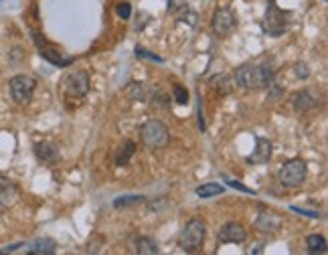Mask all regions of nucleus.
<instances>
[{"instance_id":"a878e982","label":"nucleus","mask_w":328,"mask_h":255,"mask_svg":"<svg viewBox=\"0 0 328 255\" xmlns=\"http://www.w3.org/2000/svg\"><path fill=\"white\" fill-rule=\"evenodd\" d=\"M290 211L298 213V215H304V217H310V219H322L320 211H308V209H300V207H290Z\"/></svg>"},{"instance_id":"b1692460","label":"nucleus","mask_w":328,"mask_h":255,"mask_svg":"<svg viewBox=\"0 0 328 255\" xmlns=\"http://www.w3.org/2000/svg\"><path fill=\"white\" fill-rule=\"evenodd\" d=\"M172 95H174V101L180 103V105H187L189 103V91L182 87V85H174L172 87Z\"/></svg>"},{"instance_id":"20e7f679","label":"nucleus","mask_w":328,"mask_h":255,"mask_svg":"<svg viewBox=\"0 0 328 255\" xmlns=\"http://www.w3.org/2000/svg\"><path fill=\"white\" fill-rule=\"evenodd\" d=\"M140 140L148 148H164L170 140V132L160 120H148L140 126Z\"/></svg>"},{"instance_id":"7ed1b4c3","label":"nucleus","mask_w":328,"mask_h":255,"mask_svg":"<svg viewBox=\"0 0 328 255\" xmlns=\"http://www.w3.org/2000/svg\"><path fill=\"white\" fill-rule=\"evenodd\" d=\"M280 182L286 186V188H300L304 182H306V176H308V166L302 158H292L282 164L280 168Z\"/></svg>"},{"instance_id":"ddd939ff","label":"nucleus","mask_w":328,"mask_h":255,"mask_svg":"<svg viewBox=\"0 0 328 255\" xmlns=\"http://www.w3.org/2000/svg\"><path fill=\"white\" fill-rule=\"evenodd\" d=\"M18 201V186L0 174V207H12Z\"/></svg>"},{"instance_id":"39448f33","label":"nucleus","mask_w":328,"mask_h":255,"mask_svg":"<svg viewBox=\"0 0 328 255\" xmlns=\"http://www.w3.org/2000/svg\"><path fill=\"white\" fill-rule=\"evenodd\" d=\"M288 18L290 14L284 12L274 0H270L265 8V16H263V31L272 37H280L288 29Z\"/></svg>"},{"instance_id":"6ab92c4d","label":"nucleus","mask_w":328,"mask_h":255,"mask_svg":"<svg viewBox=\"0 0 328 255\" xmlns=\"http://www.w3.org/2000/svg\"><path fill=\"white\" fill-rule=\"evenodd\" d=\"M306 247L310 253H326V239L322 235H310L306 239Z\"/></svg>"},{"instance_id":"f03ea898","label":"nucleus","mask_w":328,"mask_h":255,"mask_svg":"<svg viewBox=\"0 0 328 255\" xmlns=\"http://www.w3.org/2000/svg\"><path fill=\"white\" fill-rule=\"evenodd\" d=\"M207 237V225L203 219H191L178 235V247L184 253H195L203 247Z\"/></svg>"},{"instance_id":"c85d7f7f","label":"nucleus","mask_w":328,"mask_h":255,"mask_svg":"<svg viewBox=\"0 0 328 255\" xmlns=\"http://www.w3.org/2000/svg\"><path fill=\"white\" fill-rule=\"evenodd\" d=\"M136 53H138V57H146V59H152V61H158V63H162V59L160 57H156V55H152V53H148L146 49H136Z\"/></svg>"},{"instance_id":"6e6552de","label":"nucleus","mask_w":328,"mask_h":255,"mask_svg":"<svg viewBox=\"0 0 328 255\" xmlns=\"http://www.w3.org/2000/svg\"><path fill=\"white\" fill-rule=\"evenodd\" d=\"M65 91L69 97H83L87 95L89 91V73L77 69V71H71L65 79Z\"/></svg>"},{"instance_id":"aec40b11","label":"nucleus","mask_w":328,"mask_h":255,"mask_svg":"<svg viewBox=\"0 0 328 255\" xmlns=\"http://www.w3.org/2000/svg\"><path fill=\"white\" fill-rule=\"evenodd\" d=\"M221 193H223V186L219 182H205L197 188V197H201V199H211V197H217Z\"/></svg>"},{"instance_id":"c756f323","label":"nucleus","mask_w":328,"mask_h":255,"mask_svg":"<svg viewBox=\"0 0 328 255\" xmlns=\"http://www.w3.org/2000/svg\"><path fill=\"white\" fill-rule=\"evenodd\" d=\"M18 247H23V243H14V245H8V247L0 249V253H12V251H16Z\"/></svg>"},{"instance_id":"4be33fe9","label":"nucleus","mask_w":328,"mask_h":255,"mask_svg":"<svg viewBox=\"0 0 328 255\" xmlns=\"http://www.w3.org/2000/svg\"><path fill=\"white\" fill-rule=\"evenodd\" d=\"M126 93L134 99V101H142V99H146V87L144 83H130L128 85V89H126Z\"/></svg>"},{"instance_id":"a211bd4d","label":"nucleus","mask_w":328,"mask_h":255,"mask_svg":"<svg viewBox=\"0 0 328 255\" xmlns=\"http://www.w3.org/2000/svg\"><path fill=\"white\" fill-rule=\"evenodd\" d=\"M158 251H160V249H158V243H156L154 239H150V237H140V239H136V253L156 255Z\"/></svg>"},{"instance_id":"9b49d317","label":"nucleus","mask_w":328,"mask_h":255,"mask_svg":"<svg viewBox=\"0 0 328 255\" xmlns=\"http://www.w3.org/2000/svg\"><path fill=\"white\" fill-rule=\"evenodd\" d=\"M255 227H257V231H261V233H265V235L276 233V231H280V227H282V217H280L278 213L270 211V209H261L259 215H257Z\"/></svg>"},{"instance_id":"bb28decb","label":"nucleus","mask_w":328,"mask_h":255,"mask_svg":"<svg viewBox=\"0 0 328 255\" xmlns=\"http://www.w3.org/2000/svg\"><path fill=\"white\" fill-rule=\"evenodd\" d=\"M227 180V184L231 186V188H237V190H241V193H247V195H255V190H251V188H247V186H243L239 180H231V178H225Z\"/></svg>"},{"instance_id":"1a4fd4ad","label":"nucleus","mask_w":328,"mask_h":255,"mask_svg":"<svg viewBox=\"0 0 328 255\" xmlns=\"http://www.w3.org/2000/svg\"><path fill=\"white\" fill-rule=\"evenodd\" d=\"M217 239L219 243H243L247 239V229L237 221H229L219 229Z\"/></svg>"},{"instance_id":"423d86ee","label":"nucleus","mask_w":328,"mask_h":255,"mask_svg":"<svg viewBox=\"0 0 328 255\" xmlns=\"http://www.w3.org/2000/svg\"><path fill=\"white\" fill-rule=\"evenodd\" d=\"M10 95L16 103H29L33 99V93H35V87H37V81L29 75H14L10 79Z\"/></svg>"},{"instance_id":"f3484780","label":"nucleus","mask_w":328,"mask_h":255,"mask_svg":"<svg viewBox=\"0 0 328 255\" xmlns=\"http://www.w3.org/2000/svg\"><path fill=\"white\" fill-rule=\"evenodd\" d=\"M134 154H136V144L132 140H124L116 154V166H126Z\"/></svg>"},{"instance_id":"dca6fc26","label":"nucleus","mask_w":328,"mask_h":255,"mask_svg":"<svg viewBox=\"0 0 328 255\" xmlns=\"http://www.w3.org/2000/svg\"><path fill=\"white\" fill-rule=\"evenodd\" d=\"M57 251V241L51 237H39L29 245L31 255H53Z\"/></svg>"},{"instance_id":"393cba45","label":"nucleus","mask_w":328,"mask_h":255,"mask_svg":"<svg viewBox=\"0 0 328 255\" xmlns=\"http://www.w3.org/2000/svg\"><path fill=\"white\" fill-rule=\"evenodd\" d=\"M116 12H118V16H120V18H130V14H132V6H130V2H120V4L116 6Z\"/></svg>"},{"instance_id":"2eb2a0df","label":"nucleus","mask_w":328,"mask_h":255,"mask_svg":"<svg viewBox=\"0 0 328 255\" xmlns=\"http://www.w3.org/2000/svg\"><path fill=\"white\" fill-rule=\"evenodd\" d=\"M35 154H37V158H39L41 162H45V164H57L59 158H61L59 148H57L53 142H39V144L35 146Z\"/></svg>"},{"instance_id":"4468645a","label":"nucleus","mask_w":328,"mask_h":255,"mask_svg":"<svg viewBox=\"0 0 328 255\" xmlns=\"http://www.w3.org/2000/svg\"><path fill=\"white\" fill-rule=\"evenodd\" d=\"M292 105H294V110H296L298 114H304V112L314 110V108L318 105V97H314L308 89H302V91L294 93V97H292Z\"/></svg>"},{"instance_id":"f8f14e48","label":"nucleus","mask_w":328,"mask_h":255,"mask_svg":"<svg viewBox=\"0 0 328 255\" xmlns=\"http://www.w3.org/2000/svg\"><path fill=\"white\" fill-rule=\"evenodd\" d=\"M272 148H274V146H272L270 140L257 136V138H255V150H253V154L247 156V162H249V164H265V162H270V158H272Z\"/></svg>"},{"instance_id":"cd10ccee","label":"nucleus","mask_w":328,"mask_h":255,"mask_svg":"<svg viewBox=\"0 0 328 255\" xmlns=\"http://www.w3.org/2000/svg\"><path fill=\"white\" fill-rule=\"evenodd\" d=\"M296 75H298L300 79H308V75H310L308 65H306V63H296Z\"/></svg>"},{"instance_id":"f257e3e1","label":"nucleus","mask_w":328,"mask_h":255,"mask_svg":"<svg viewBox=\"0 0 328 255\" xmlns=\"http://www.w3.org/2000/svg\"><path fill=\"white\" fill-rule=\"evenodd\" d=\"M274 75L276 69L270 65H261V63H247L241 65L235 73V83L243 89H265L274 85Z\"/></svg>"},{"instance_id":"412c9836","label":"nucleus","mask_w":328,"mask_h":255,"mask_svg":"<svg viewBox=\"0 0 328 255\" xmlns=\"http://www.w3.org/2000/svg\"><path fill=\"white\" fill-rule=\"evenodd\" d=\"M144 203V197L142 195H128V197H118L114 201V207L116 209H122V207H132V205H140Z\"/></svg>"},{"instance_id":"9d476101","label":"nucleus","mask_w":328,"mask_h":255,"mask_svg":"<svg viewBox=\"0 0 328 255\" xmlns=\"http://www.w3.org/2000/svg\"><path fill=\"white\" fill-rule=\"evenodd\" d=\"M35 42H37V47H39V51H41V57L43 59H47L49 63L59 65V67H65V65H69V63H71V59H69V57H63V55H61V51H59V49H55L53 45H49V42L43 39V35H39V33H35Z\"/></svg>"},{"instance_id":"5701e85b","label":"nucleus","mask_w":328,"mask_h":255,"mask_svg":"<svg viewBox=\"0 0 328 255\" xmlns=\"http://www.w3.org/2000/svg\"><path fill=\"white\" fill-rule=\"evenodd\" d=\"M211 85H213V87H215L219 93H223V95H225V93H229V91L233 89L231 79H227V77H221V75H219V77H215V79L211 81Z\"/></svg>"},{"instance_id":"0eeeda50","label":"nucleus","mask_w":328,"mask_h":255,"mask_svg":"<svg viewBox=\"0 0 328 255\" xmlns=\"http://www.w3.org/2000/svg\"><path fill=\"white\" fill-rule=\"evenodd\" d=\"M211 29L217 37H229L235 29H237V16L233 14L231 8H219L215 14H213V20H211Z\"/></svg>"}]
</instances>
